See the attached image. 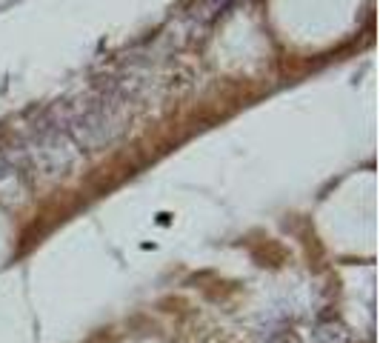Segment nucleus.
<instances>
[{"mask_svg": "<svg viewBox=\"0 0 380 343\" xmlns=\"http://www.w3.org/2000/svg\"><path fill=\"white\" fill-rule=\"evenodd\" d=\"M315 343H352V332L349 326L340 318L326 315V318H317L315 323Z\"/></svg>", "mask_w": 380, "mask_h": 343, "instance_id": "1", "label": "nucleus"}, {"mask_svg": "<svg viewBox=\"0 0 380 343\" xmlns=\"http://www.w3.org/2000/svg\"><path fill=\"white\" fill-rule=\"evenodd\" d=\"M266 343H300L295 332H272V337Z\"/></svg>", "mask_w": 380, "mask_h": 343, "instance_id": "2", "label": "nucleus"}]
</instances>
